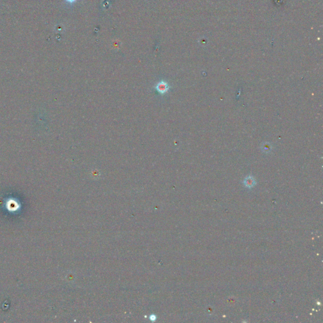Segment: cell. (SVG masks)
Segmentation results:
<instances>
[{"instance_id":"6da1fadb","label":"cell","mask_w":323,"mask_h":323,"mask_svg":"<svg viewBox=\"0 0 323 323\" xmlns=\"http://www.w3.org/2000/svg\"><path fill=\"white\" fill-rule=\"evenodd\" d=\"M155 89L160 94H165L169 91V86L167 82L161 81L155 86Z\"/></svg>"},{"instance_id":"7a4b0ae2","label":"cell","mask_w":323,"mask_h":323,"mask_svg":"<svg viewBox=\"0 0 323 323\" xmlns=\"http://www.w3.org/2000/svg\"><path fill=\"white\" fill-rule=\"evenodd\" d=\"M244 183L246 187H252L255 185L256 182L254 181V179H253V177H252L251 176H249L245 179Z\"/></svg>"},{"instance_id":"3957f363","label":"cell","mask_w":323,"mask_h":323,"mask_svg":"<svg viewBox=\"0 0 323 323\" xmlns=\"http://www.w3.org/2000/svg\"><path fill=\"white\" fill-rule=\"evenodd\" d=\"M263 150H270V148L268 147H266L263 148Z\"/></svg>"}]
</instances>
